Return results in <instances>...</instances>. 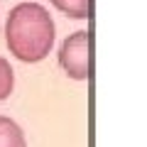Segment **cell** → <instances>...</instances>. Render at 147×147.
<instances>
[{"mask_svg": "<svg viewBox=\"0 0 147 147\" xmlns=\"http://www.w3.org/2000/svg\"><path fill=\"white\" fill-rule=\"evenodd\" d=\"M5 39L20 61H42L54 44V22L39 3H20L7 15Z\"/></svg>", "mask_w": 147, "mask_h": 147, "instance_id": "obj_1", "label": "cell"}, {"mask_svg": "<svg viewBox=\"0 0 147 147\" xmlns=\"http://www.w3.org/2000/svg\"><path fill=\"white\" fill-rule=\"evenodd\" d=\"M61 69L76 81H86L93 76V32H74L64 39L59 49Z\"/></svg>", "mask_w": 147, "mask_h": 147, "instance_id": "obj_2", "label": "cell"}, {"mask_svg": "<svg viewBox=\"0 0 147 147\" xmlns=\"http://www.w3.org/2000/svg\"><path fill=\"white\" fill-rule=\"evenodd\" d=\"M0 147H27L20 125L5 115H0Z\"/></svg>", "mask_w": 147, "mask_h": 147, "instance_id": "obj_3", "label": "cell"}, {"mask_svg": "<svg viewBox=\"0 0 147 147\" xmlns=\"http://www.w3.org/2000/svg\"><path fill=\"white\" fill-rule=\"evenodd\" d=\"M52 5L71 17H79V20L93 15V0H52Z\"/></svg>", "mask_w": 147, "mask_h": 147, "instance_id": "obj_4", "label": "cell"}, {"mask_svg": "<svg viewBox=\"0 0 147 147\" xmlns=\"http://www.w3.org/2000/svg\"><path fill=\"white\" fill-rule=\"evenodd\" d=\"M12 86H15V76H12V69L5 59L0 57V100H5L12 93Z\"/></svg>", "mask_w": 147, "mask_h": 147, "instance_id": "obj_5", "label": "cell"}]
</instances>
